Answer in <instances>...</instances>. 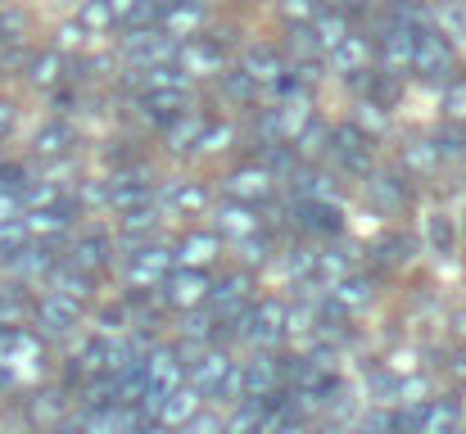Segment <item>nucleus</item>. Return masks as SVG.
<instances>
[{
    "mask_svg": "<svg viewBox=\"0 0 466 434\" xmlns=\"http://www.w3.org/2000/svg\"><path fill=\"white\" fill-rule=\"evenodd\" d=\"M141 434H177V430H167V426H141Z\"/></svg>",
    "mask_w": 466,
    "mask_h": 434,
    "instance_id": "0e129e2a",
    "label": "nucleus"
},
{
    "mask_svg": "<svg viewBox=\"0 0 466 434\" xmlns=\"http://www.w3.org/2000/svg\"><path fill=\"white\" fill-rule=\"evenodd\" d=\"M186 434H222V421H218V417H190V421H186Z\"/></svg>",
    "mask_w": 466,
    "mask_h": 434,
    "instance_id": "6e6d98bb",
    "label": "nucleus"
},
{
    "mask_svg": "<svg viewBox=\"0 0 466 434\" xmlns=\"http://www.w3.org/2000/svg\"><path fill=\"white\" fill-rule=\"evenodd\" d=\"M68 145H73V132L59 127V123H50L46 132H36V154H46V158H50V154H64Z\"/></svg>",
    "mask_w": 466,
    "mask_h": 434,
    "instance_id": "c03bdc74",
    "label": "nucleus"
},
{
    "mask_svg": "<svg viewBox=\"0 0 466 434\" xmlns=\"http://www.w3.org/2000/svg\"><path fill=\"white\" fill-rule=\"evenodd\" d=\"M59 45H64V50H73V45H82V27H77V23H68V27L59 32Z\"/></svg>",
    "mask_w": 466,
    "mask_h": 434,
    "instance_id": "13d9d810",
    "label": "nucleus"
},
{
    "mask_svg": "<svg viewBox=\"0 0 466 434\" xmlns=\"http://www.w3.org/2000/svg\"><path fill=\"white\" fill-rule=\"evenodd\" d=\"M213 222H218V231H222V236H236V240H245V236H258V231H263V217H258L249 204H222Z\"/></svg>",
    "mask_w": 466,
    "mask_h": 434,
    "instance_id": "bb28decb",
    "label": "nucleus"
},
{
    "mask_svg": "<svg viewBox=\"0 0 466 434\" xmlns=\"http://www.w3.org/2000/svg\"><path fill=\"white\" fill-rule=\"evenodd\" d=\"M353 127H358L367 141H376V136H385V132H390V114H385L380 105L362 100V105H358V114H353Z\"/></svg>",
    "mask_w": 466,
    "mask_h": 434,
    "instance_id": "e433bc0d",
    "label": "nucleus"
},
{
    "mask_svg": "<svg viewBox=\"0 0 466 434\" xmlns=\"http://www.w3.org/2000/svg\"><path fill=\"white\" fill-rule=\"evenodd\" d=\"M46 367V344L32 330H0V389H18Z\"/></svg>",
    "mask_w": 466,
    "mask_h": 434,
    "instance_id": "f257e3e1",
    "label": "nucleus"
},
{
    "mask_svg": "<svg viewBox=\"0 0 466 434\" xmlns=\"http://www.w3.org/2000/svg\"><path fill=\"white\" fill-rule=\"evenodd\" d=\"M172 272H177L172 249H163V245H137V249H132V263H127V286L132 289H158Z\"/></svg>",
    "mask_w": 466,
    "mask_h": 434,
    "instance_id": "20e7f679",
    "label": "nucleus"
},
{
    "mask_svg": "<svg viewBox=\"0 0 466 434\" xmlns=\"http://www.w3.org/2000/svg\"><path fill=\"white\" fill-rule=\"evenodd\" d=\"M326 59H330V68H335L344 82H349V77H353V82H362V73H367V64H371V45H367L362 36H353V32H349V36L326 55Z\"/></svg>",
    "mask_w": 466,
    "mask_h": 434,
    "instance_id": "dca6fc26",
    "label": "nucleus"
},
{
    "mask_svg": "<svg viewBox=\"0 0 466 434\" xmlns=\"http://www.w3.org/2000/svg\"><path fill=\"white\" fill-rule=\"evenodd\" d=\"M344 36H349V23H344L339 9H321L309 27H299V45L304 50H321V55H330Z\"/></svg>",
    "mask_w": 466,
    "mask_h": 434,
    "instance_id": "f8f14e48",
    "label": "nucleus"
},
{
    "mask_svg": "<svg viewBox=\"0 0 466 434\" xmlns=\"http://www.w3.org/2000/svg\"><path fill=\"white\" fill-rule=\"evenodd\" d=\"M317 434H358V430H349V426H326V430H317Z\"/></svg>",
    "mask_w": 466,
    "mask_h": 434,
    "instance_id": "e2e57ef3",
    "label": "nucleus"
},
{
    "mask_svg": "<svg viewBox=\"0 0 466 434\" xmlns=\"http://www.w3.org/2000/svg\"><path fill=\"white\" fill-rule=\"evenodd\" d=\"M403 158H408L412 172H431V167L440 163V149H435V141H412L403 149Z\"/></svg>",
    "mask_w": 466,
    "mask_h": 434,
    "instance_id": "a18cd8bd",
    "label": "nucleus"
},
{
    "mask_svg": "<svg viewBox=\"0 0 466 434\" xmlns=\"http://www.w3.org/2000/svg\"><path fill=\"white\" fill-rule=\"evenodd\" d=\"M50 267H55V254H50L46 245H32V240H27L18 254L5 258V272H9L14 281H41Z\"/></svg>",
    "mask_w": 466,
    "mask_h": 434,
    "instance_id": "aec40b11",
    "label": "nucleus"
},
{
    "mask_svg": "<svg viewBox=\"0 0 466 434\" xmlns=\"http://www.w3.org/2000/svg\"><path fill=\"white\" fill-rule=\"evenodd\" d=\"M46 434H82L77 426H55V430H46Z\"/></svg>",
    "mask_w": 466,
    "mask_h": 434,
    "instance_id": "69168bd1",
    "label": "nucleus"
},
{
    "mask_svg": "<svg viewBox=\"0 0 466 434\" xmlns=\"http://www.w3.org/2000/svg\"><path fill=\"white\" fill-rule=\"evenodd\" d=\"M290 181H295V195H299V204H335V181H330L326 172L295 167V172H290Z\"/></svg>",
    "mask_w": 466,
    "mask_h": 434,
    "instance_id": "7c9ffc66",
    "label": "nucleus"
},
{
    "mask_svg": "<svg viewBox=\"0 0 466 434\" xmlns=\"http://www.w3.org/2000/svg\"><path fill=\"white\" fill-rule=\"evenodd\" d=\"M158 227H163V217H158L155 208H137V213H123V240L137 249V245H146L150 236H155Z\"/></svg>",
    "mask_w": 466,
    "mask_h": 434,
    "instance_id": "f704fd0d",
    "label": "nucleus"
},
{
    "mask_svg": "<svg viewBox=\"0 0 466 434\" xmlns=\"http://www.w3.org/2000/svg\"><path fill=\"white\" fill-rule=\"evenodd\" d=\"M227 371H231V358L222 348H204L195 362H186V385L199 399H218V389L227 385Z\"/></svg>",
    "mask_w": 466,
    "mask_h": 434,
    "instance_id": "0eeeda50",
    "label": "nucleus"
},
{
    "mask_svg": "<svg viewBox=\"0 0 466 434\" xmlns=\"http://www.w3.org/2000/svg\"><path fill=\"white\" fill-rule=\"evenodd\" d=\"M208 277L204 272H190V267H177L167 281H163V303H172V308H199L204 298H208Z\"/></svg>",
    "mask_w": 466,
    "mask_h": 434,
    "instance_id": "ddd939ff",
    "label": "nucleus"
},
{
    "mask_svg": "<svg viewBox=\"0 0 466 434\" xmlns=\"http://www.w3.org/2000/svg\"><path fill=\"white\" fill-rule=\"evenodd\" d=\"M190 417H199V394L190 389V385H181V389H172L163 403H158L155 412V426H167V430H181Z\"/></svg>",
    "mask_w": 466,
    "mask_h": 434,
    "instance_id": "5701e85b",
    "label": "nucleus"
},
{
    "mask_svg": "<svg viewBox=\"0 0 466 434\" xmlns=\"http://www.w3.org/2000/svg\"><path fill=\"white\" fill-rule=\"evenodd\" d=\"M18 217H23V190H5L0 186V227L18 222Z\"/></svg>",
    "mask_w": 466,
    "mask_h": 434,
    "instance_id": "864d4df0",
    "label": "nucleus"
},
{
    "mask_svg": "<svg viewBox=\"0 0 466 434\" xmlns=\"http://www.w3.org/2000/svg\"><path fill=\"white\" fill-rule=\"evenodd\" d=\"M105 199L118 213H137V208H150V186L146 181H132V177H118V181L105 186Z\"/></svg>",
    "mask_w": 466,
    "mask_h": 434,
    "instance_id": "c756f323",
    "label": "nucleus"
},
{
    "mask_svg": "<svg viewBox=\"0 0 466 434\" xmlns=\"http://www.w3.org/2000/svg\"><path fill=\"white\" fill-rule=\"evenodd\" d=\"M123 55L132 59V73H141V68H167L177 59V41H167L158 27H141V32H127Z\"/></svg>",
    "mask_w": 466,
    "mask_h": 434,
    "instance_id": "39448f33",
    "label": "nucleus"
},
{
    "mask_svg": "<svg viewBox=\"0 0 466 434\" xmlns=\"http://www.w3.org/2000/svg\"><path fill=\"white\" fill-rule=\"evenodd\" d=\"M412 73L431 77V82H444L453 73V45L435 32V27H421L412 36Z\"/></svg>",
    "mask_w": 466,
    "mask_h": 434,
    "instance_id": "7ed1b4c3",
    "label": "nucleus"
},
{
    "mask_svg": "<svg viewBox=\"0 0 466 434\" xmlns=\"http://www.w3.org/2000/svg\"><path fill=\"white\" fill-rule=\"evenodd\" d=\"M272 399H240V408L231 412V421H222V434H258L263 417H268Z\"/></svg>",
    "mask_w": 466,
    "mask_h": 434,
    "instance_id": "473e14b6",
    "label": "nucleus"
},
{
    "mask_svg": "<svg viewBox=\"0 0 466 434\" xmlns=\"http://www.w3.org/2000/svg\"><path fill=\"white\" fill-rule=\"evenodd\" d=\"M181 267H190V272H204L213 258H218V236H204V231H195V236H186L181 240V249L172 254Z\"/></svg>",
    "mask_w": 466,
    "mask_h": 434,
    "instance_id": "2f4dec72",
    "label": "nucleus"
},
{
    "mask_svg": "<svg viewBox=\"0 0 466 434\" xmlns=\"http://www.w3.org/2000/svg\"><path fill=\"white\" fill-rule=\"evenodd\" d=\"M277 385H281V358L258 353V358L240 362V389H245V399H277Z\"/></svg>",
    "mask_w": 466,
    "mask_h": 434,
    "instance_id": "1a4fd4ad",
    "label": "nucleus"
},
{
    "mask_svg": "<svg viewBox=\"0 0 466 434\" xmlns=\"http://www.w3.org/2000/svg\"><path fill=\"white\" fill-rule=\"evenodd\" d=\"M204 18H208V5L204 0H167V9L158 18V32L181 45V41H195V32L204 27Z\"/></svg>",
    "mask_w": 466,
    "mask_h": 434,
    "instance_id": "6e6552de",
    "label": "nucleus"
},
{
    "mask_svg": "<svg viewBox=\"0 0 466 434\" xmlns=\"http://www.w3.org/2000/svg\"><path fill=\"white\" fill-rule=\"evenodd\" d=\"M326 149H330V154H335L349 172H358V177H367V172H371V141H367L353 123H349V127H335Z\"/></svg>",
    "mask_w": 466,
    "mask_h": 434,
    "instance_id": "9d476101",
    "label": "nucleus"
},
{
    "mask_svg": "<svg viewBox=\"0 0 466 434\" xmlns=\"http://www.w3.org/2000/svg\"><path fill=\"white\" fill-rule=\"evenodd\" d=\"M204 127H208L204 114H177V118L163 127V141H167L172 154H190V149L199 145V136H204Z\"/></svg>",
    "mask_w": 466,
    "mask_h": 434,
    "instance_id": "393cba45",
    "label": "nucleus"
},
{
    "mask_svg": "<svg viewBox=\"0 0 466 434\" xmlns=\"http://www.w3.org/2000/svg\"><path fill=\"white\" fill-rule=\"evenodd\" d=\"M245 294H249V281L236 272V277H227V281H218V286H208V312L213 317H227V321H240V303H245Z\"/></svg>",
    "mask_w": 466,
    "mask_h": 434,
    "instance_id": "412c9836",
    "label": "nucleus"
},
{
    "mask_svg": "<svg viewBox=\"0 0 466 434\" xmlns=\"http://www.w3.org/2000/svg\"><path fill=\"white\" fill-rule=\"evenodd\" d=\"M426 18H431V27H435L449 45H462L466 50V0H435V5L426 9Z\"/></svg>",
    "mask_w": 466,
    "mask_h": 434,
    "instance_id": "a211bd4d",
    "label": "nucleus"
},
{
    "mask_svg": "<svg viewBox=\"0 0 466 434\" xmlns=\"http://www.w3.org/2000/svg\"><path fill=\"white\" fill-rule=\"evenodd\" d=\"M109 249H114V245H109V236L86 231V236H77V240H73V249H68V258H64V263L91 277V272H100V267L109 263Z\"/></svg>",
    "mask_w": 466,
    "mask_h": 434,
    "instance_id": "4be33fe9",
    "label": "nucleus"
},
{
    "mask_svg": "<svg viewBox=\"0 0 466 434\" xmlns=\"http://www.w3.org/2000/svg\"><path fill=\"white\" fill-rule=\"evenodd\" d=\"M371 204L376 208H385V213H399L403 204H408V190H403V181L399 177H371Z\"/></svg>",
    "mask_w": 466,
    "mask_h": 434,
    "instance_id": "c9c22d12",
    "label": "nucleus"
},
{
    "mask_svg": "<svg viewBox=\"0 0 466 434\" xmlns=\"http://www.w3.org/2000/svg\"><path fill=\"white\" fill-rule=\"evenodd\" d=\"M231 141H236V127H231V123H208L195 149H199V154H218V149H227Z\"/></svg>",
    "mask_w": 466,
    "mask_h": 434,
    "instance_id": "37998d69",
    "label": "nucleus"
},
{
    "mask_svg": "<svg viewBox=\"0 0 466 434\" xmlns=\"http://www.w3.org/2000/svg\"><path fill=\"white\" fill-rule=\"evenodd\" d=\"M105 5H109V14H114V23H123V18L132 14V5H137V0H105Z\"/></svg>",
    "mask_w": 466,
    "mask_h": 434,
    "instance_id": "bf43d9fd",
    "label": "nucleus"
},
{
    "mask_svg": "<svg viewBox=\"0 0 466 434\" xmlns=\"http://www.w3.org/2000/svg\"><path fill=\"white\" fill-rule=\"evenodd\" d=\"M46 281H50V294H64V298H73V303H86V298H91V277L77 272V267H68V263H55V267L46 272Z\"/></svg>",
    "mask_w": 466,
    "mask_h": 434,
    "instance_id": "c85d7f7f",
    "label": "nucleus"
},
{
    "mask_svg": "<svg viewBox=\"0 0 466 434\" xmlns=\"http://www.w3.org/2000/svg\"><path fill=\"white\" fill-rule=\"evenodd\" d=\"M204 204H208V190L195 186V181H181V186L167 190V208H177V213H199Z\"/></svg>",
    "mask_w": 466,
    "mask_h": 434,
    "instance_id": "4c0bfd02",
    "label": "nucleus"
},
{
    "mask_svg": "<svg viewBox=\"0 0 466 434\" xmlns=\"http://www.w3.org/2000/svg\"><path fill=\"white\" fill-rule=\"evenodd\" d=\"M458 421H462V408L440 399V403H426L421 412V430L417 434H458Z\"/></svg>",
    "mask_w": 466,
    "mask_h": 434,
    "instance_id": "72a5a7b5",
    "label": "nucleus"
},
{
    "mask_svg": "<svg viewBox=\"0 0 466 434\" xmlns=\"http://www.w3.org/2000/svg\"><path fill=\"white\" fill-rule=\"evenodd\" d=\"M431 236H435V245H440V249H449V245H453V231H449V217H435V222H431Z\"/></svg>",
    "mask_w": 466,
    "mask_h": 434,
    "instance_id": "4d7b16f0",
    "label": "nucleus"
},
{
    "mask_svg": "<svg viewBox=\"0 0 466 434\" xmlns=\"http://www.w3.org/2000/svg\"><path fill=\"white\" fill-rule=\"evenodd\" d=\"M453 371H458V376H462V380H466V353H462V358H458V362H453Z\"/></svg>",
    "mask_w": 466,
    "mask_h": 434,
    "instance_id": "338daca9",
    "label": "nucleus"
},
{
    "mask_svg": "<svg viewBox=\"0 0 466 434\" xmlns=\"http://www.w3.org/2000/svg\"><path fill=\"white\" fill-rule=\"evenodd\" d=\"M18 222H23V231H27L32 245H46V240H59V236L73 227V208H68V204H50V208L23 213Z\"/></svg>",
    "mask_w": 466,
    "mask_h": 434,
    "instance_id": "9b49d317",
    "label": "nucleus"
},
{
    "mask_svg": "<svg viewBox=\"0 0 466 434\" xmlns=\"http://www.w3.org/2000/svg\"><path fill=\"white\" fill-rule=\"evenodd\" d=\"M380 64H385V77H403V73H412V36H408V32L385 27V41H380Z\"/></svg>",
    "mask_w": 466,
    "mask_h": 434,
    "instance_id": "a878e982",
    "label": "nucleus"
},
{
    "mask_svg": "<svg viewBox=\"0 0 466 434\" xmlns=\"http://www.w3.org/2000/svg\"><path fill=\"white\" fill-rule=\"evenodd\" d=\"M236 249H240V258H245L249 267L268 258V240H263V231H258V236H245V240H236Z\"/></svg>",
    "mask_w": 466,
    "mask_h": 434,
    "instance_id": "603ef678",
    "label": "nucleus"
},
{
    "mask_svg": "<svg viewBox=\"0 0 466 434\" xmlns=\"http://www.w3.org/2000/svg\"><path fill=\"white\" fill-rule=\"evenodd\" d=\"M27 245V231H23V222H5L0 227V263L9 258V254H18Z\"/></svg>",
    "mask_w": 466,
    "mask_h": 434,
    "instance_id": "8fccbe9b",
    "label": "nucleus"
},
{
    "mask_svg": "<svg viewBox=\"0 0 466 434\" xmlns=\"http://www.w3.org/2000/svg\"><path fill=\"white\" fill-rule=\"evenodd\" d=\"M344 5H353V9H367V5H376V0H344Z\"/></svg>",
    "mask_w": 466,
    "mask_h": 434,
    "instance_id": "774afa93",
    "label": "nucleus"
},
{
    "mask_svg": "<svg viewBox=\"0 0 466 434\" xmlns=\"http://www.w3.org/2000/svg\"><path fill=\"white\" fill-rule=\"evenodd\" d=\"M27 317V298L18 289H0V330H18Z\"/></svg>",
    "mask_w": 466,
    "mask_h": 434,
    "instance_id": "ea45409f",
    "label": "nucleus"
},
{
    "mask_svg": "<svg viewBox=\"0 0 466 434\" xmlns=\"http://www.w3.org/2000/svg\"><path fill=\"white\" fill-rule=\"evenodd\" d=\"M236 330L258 348V353H268V348H277L281 344V335H286V303H277V298H268V303H254L249 312H240V321H236Z\"/></svg>",
    "mask_w": 466,
    "mask_h": 434,
    "instance_id": "f03ea898",
    "label": "nucleus"
},
{
    "mask_svg": "<svg viewBox=\"0 0 466 434\" xmlns=\"http://www.w3.org/2000/svg\"><path fill=\"white\" fill-rule=\"evenodd\" d=\"M281 14H286L290 23H299V27H309L312 18L321 14V0H281Z\"/></svg>",
    "mask_w": 466,
    "mask_h": 434,
    "instance_id": "de8ad7c7",
    "label": "nucleus"
},
{
    "mask_svg": "<svg viewBox=\"0 0 466 434\" xmlns=\"http://www.w3.org/2000/svg\"><path fill=\"white\" fill-rule=\"evenodd\" d=\"M163 9H167V0H137L132 5V14L123 18L132 32H141V27H155L158 18H163Z\"/></svg>",
    "mask_w": 466,
    "mask_h": 434,
    "instance_id": "a19ab883",
    "label": "nucleus"
},
{
    "mask_svg": "<svg viewBox=\"0 0 466 434\" xmlns=\"http://www.w3.org/2000/svg\"><path fill=\"white\" fill-rule=\"evenodd\" d=\"M326 145H330V127L312 118V123H309V132L299 136V154H326Z\"/></svg>",
    "mask_w": 466,
    "mask_h": 434,
    "instance_id": "09e8293b",
    "label": "nucleus"
},
{
    "mask_svg": "<svg viewBox=\"0 0 466 434\" xmlns=\"http://www.w3.org/2000/svg\"><path fill=\"white\" fill-rule=\"evenodd\" d=\"M453 330H458V335L466 339V312H458V317H453Z\"/></svg>",
    "mask_w": 466,
    "mask_h": 434,
    "instance_id": "680f3d73",
    "label": "nucleus"
},
{
    "mask_svg": "<svg viewBox=\"0 0 466 434\" xmlns=\"http://www.w3.org/2000/svg\"><path fill=\"white\" fill-rule=\"evenodd\" d=\"M222 190L231 195V204H258V199H268L272 190H277V181L263 172V167H240V172H231L227 181H222Z\"/></svg>",
    "mask_w": 466,
    "mask_h": 434,
    "instance_id": "2eb2a0df",
    "label": "nucleus"
},
{
    "mask_svg": "<svg viewBox=\"0 0 466 434\" xmlns=\"http://www.w3.org/2000/svg\"><path fill=\"white\" fill-rule=\"evenodd\" d=\"M444 114H449L453 123H466V82H453V86L444 91Z\"/></svg>",
    "mask_w": 466,
    "mask_h": 434,
    "instance_id": "3c124183",
    "label": "nucleus"
},
{
    "mask_svg": "<svg viewBox=\"0 0 466 434\" xmlns=\"http://www.w3.org/2000/svg\"><path fill=\"white\" fill-rule=\"evenodd\" d=\"M240 77H249L254 86H281V77H286V64H281V55L277 50H268V45H254V50H245L240 55Z\"/></svg>",
    "mask_w": 466,
    "mask_h": 434,
    "instance_id": "4468645a",
    "label": "nucleus"
},
{
    "mask_svg": "<svg viewBox=\"0 0 466 434\" xmlns=\"http://www.w3.org/2000/svg\"><path fill=\"white\" fill-rule=\"evenodd\" d=\"M186 77H222V68H227V50L218 45V41H181L177 45V59H172Z\"/></svg>",
    "mask_w": 466,
    "mask_h": 434,
    "instance_id": "423d86ee",
    "label": "nucleus"
},
{
    "mask_svg": "<svg viewBox=\"0 0 466 434\" xmlns=\"http://www.w3.org/2000/svg\"><path fill=\"white\" fill-rule=\"evenodd\" d=\"M82 308H86V303H73V298H64V294H46V298L36 303V321H41L50 335H68V330L82 321Z\"/></svg>",
    "mask_w": 466,
    "mask_h": 434,
    "instance_id": "f3484780",
    "label": "nucleus"
},
{
    "mask_svg": "<svg viewBox=\"0 0 466 434\" xmlns=\"http://www.w3.org/2000/svg\"><path fill=\"white\" fill-rule=\"evenodd\" d=\"M299 227H309V231H339V208L335 204H299Z\"/></svg>",
    "mask_w": 466,
    "mask_h": 434,
    "instance_id": "58836bf2",
    "label": "nucleus"
},
{
    "mask_svg": "<svg viewBox=\"0 0 466 434\" xmlns=\"http://www.w3.org/2000/svg\"><path fill=\"white\" fill-rule=\"evenodd\" d=\"M59 68H64V59H59V50H50V55H41V59H32V82L36 86H50V82H59Z\"/></svg>",
    "mask_w": 466,
    "mask_h": 434,
    "instance_id": "49530a36",
    "label": "nucleus"
},
{
    "mask_svg": "<svg viewBox=\"0 0 466 434\" xmlns=\"http://www.w3.org/2000/svg\"><path fill=\"white\" fill-rule=\"evenodd\" d=\"M64 412H68V394H64V389H41V394H32V403H27V417H32V426H41V430L64 426Z\"/></svg>",
    "mask_w": 466,
    "mask_h": 434,
    "instance_id": "cd10ccee",
    "label": "nucleus"
},
{
    "mask_svg": "<svg viewBox=\"0 0 466 434\" xmlns=\"http://www.w3.org/2000/svg\"><path fill=\"white\" fill-rule=\"evenodd\" d=\"M227 96H231V100H249V96H258V86H254L249 77L231 73V77H227Z\"/></svg>",
    "mask_w": 466,
    "mask_h": 434,
    "instance_id": "5fc2aeb1",
    "label": "nucleus"
},
{
    "mask_svg": "<svg viewBox=\"0 0 466 434\" xmlns=\"http://www.w3.org/2000/svg\"><path fill=\"white\" fill-rule=\"evenodd\" d=\"M371 298H376V289H371V277H358V272H353V277H344L339 286L326 289V303H330V308H335L339 317H353V312H358V308H367Z\"/></svg>",
    "mask_w": 466,
    "mask_h": 434,
    "instance_id": "6ab92c4d",
    "label": "nucleus"
},
{
    "mask_svg": "<svg viewBox=\"0 0 466 434\" xmlns=\"http://www.w3.org/2000/svg\"><path fill=\"white\" fill-rule=\"evenodd\" d=\"M9 127H14V105H9V100H0V141L9 136Z\"/></svg>",
    "mask_w": 466,
    "mask_h": 434,
    "instance_id": "052dcab7",
    "label": "nucleus"
},
{
    "mask_svg": "<svg viewBox=\"0 0 466 434\" xmlns=\"http://www.w3.org/2000/svg\"><path fill=\"white\" fill-rule=\"evenodd\" d=\"M127 86H137L141 96H163V91H190V77L181 68H141V73H127Z\"/></svg>",
    "mask_w": 466,
    "mask_h": 434,
    "instance_id": "b1692460",
    "label": "nucleus"
},
{
    "mask_svg": "<svg viewBox=\"0 0 466 434\" xmlns=\"http://www.w3.org/2000/svg\"><path fill=\"white\" fill-rule=\"evenodd\" d=\"M109 23H114V14H109L105 0H86L82 14H77V27H82V32H105Z\"/></svg>",
    "mask_w": 466,
    "mask_h": 434,
    "instance_id": "79ce46f5",
    "label": "nucleus"
}]
</instances>
